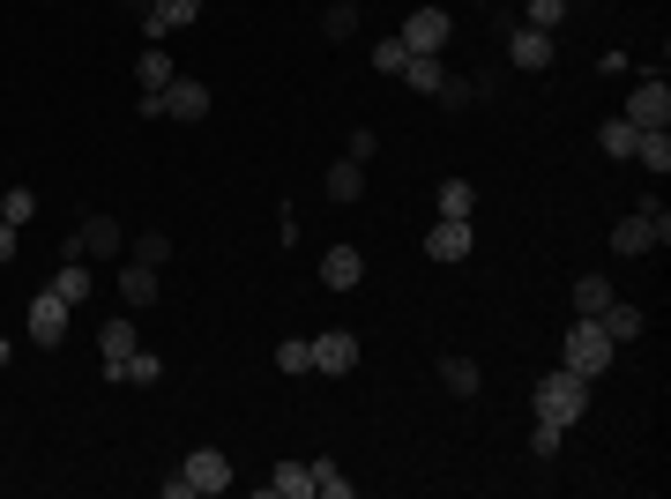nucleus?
<instances>
[{
  "instance_id": "f257e3e1",
  "label": "nucleus",
  "mask_w": 671,
  "mask_h": 499,
  "mask_svg": "<svg viewBox=\"0 0 671 499\" xmlns=\"http://www.w3.org/2000/svg\"><path fill=\"white\" fill-rule=\"evenodd\" d=\"M530 411L552 417V425H582L589 417V380L575 373V366H552V373H538V388H530Z\"/></svg>"
},
{
  "instance_id": "f03ea898",
  "label": "nucleus",
  "mask_w": 671,
  "mask_h": 499,
  "mask_svg": "<svg viewBox=\"0 0 671 499\" xmlns=\"http://www.w3.org/2000/svg\"><path fill=\"white\" fill-rule=\"evenodd\" d=\"M612 358H620V343L597 329V321H575V329H567V351H560V366H575L582 380H597L604 366H612Z\"/></svg>"
},
{
  "instance_id": "7ed1b4c3",
  "label": "nucleus",
  "mask_w": 671,
  "mask_h": 499,
  "mask_svg": "<svg viewBox=\"0 0 671 499\" xmlns=\"http://www.w3.org/2000/svg\"><path fill=\"white\" fill-rule=\"evenodd\" d=\"M120 253H127V239L113 216H83V231L60 239V261H120Z\"/></svg>"
},
{
  "instance_id": "20e7f679",
  "label": "nucleus",
  "mask_w": 671,
  "mask_h": 499,
  "mask_svg": "<svg viewBox=\"0 0 671 499\" xmlns=\"http://www.w3.org/2000/svg\"><path fill=\"white\" fill-rule=\"evenodd\" d=\"M396 38H403V52H448V38H456V15L425 0V8H411V15H403V31H396Z\"/></svg>"
},
{
  "instance_id": "39448f33",
  "label": "nucleus",
  "mask_w": 671,
  "mask_h": 499,
  "mask_svg": "<svg viewBox=\"0 0 671 499\" xmlns=\"http://www.w3.org/2000/svg\"><path fill=\"white\" fill-rule=\"evenodd\" d=\"M507 60L522 68V75H545L552 60H560V45H552V31H530V23H515V31H501Z\"/></svg>"
},
{
  "instance_id": "423d86ee",
  "label": "nucleus",
  "mask_w": 671,
  "mask_h": 499,
  "mask_svg": "<svg viewBox=\"0 0 671 499\" xmlns=\"http://www.w3.org/2000/svg\"><path fill=\"white\" fill-rule=\"evenodd\" d=\"M179 477L195 485V499H216V492H232V455L224 448H195V455L179 462Z\"/></svg>"
},
{
  "instance_id": "0eeeda50",
  "label": "nucleus",
  "mask_w": 671,
  "mask_h": 499,
  "mask_svg": "<svg viewBox=\"0 0 671 499\" xmlns=\"http://www.w3.org/2000/svg\"><path fill=\"white\" fill-rule=\"evenodd\" d=\"M157 105H165V120L195 127V120H210V83H195V75H172V83L157 90Z\"/></svg>"
},
{
  "instance_id": "6e6552de",
  "label": "nucleus",
  "mask_w": 671,
  "mask_h": 499,
  "mask_svg": "<svg viewBox=\"0 0 671 499\" xmlns=\"http://www.w3.org/2000/svg\"><path fill=\"white\" fill-rule=\"evenodd\" d=\"M620 120H634V127H664L671 120V83L664 75H641V83L627 90V112Z\"/></svg>"
},
{
  "instance_id": "1a4fd4ad",
  "label": "nucleus",
  "mask_w": 671,
  "mask_h": 499,
  "mask_svg": "<svg viewBox=\"0 0 671 499\" xmlns=\"http://www.w3.org/2000/svg\"><path fill=\"white\" fill-rule=\"evenodd\" d=\"M68 313H75V306H68V298L45 284V292L31 298V343H38V351H52V343L68 335Z\"/></svg>"
},
{
  "instance_id": "9d476101",
  "label": "nucleus",
  "mask_w": 671,
  "mask_h": 499,
  "mask_svg": "<svg viewBox=\"0 0 671 499\" xmlns=\"http://www.w3.org/2000/svg\"><path fill=\"white\" fill-rule=\"evenodd\" d=\"M314 373H329V380L358 373V335H351V329H329V335H314Z\"/></svg>"
},
{
  "instance_id": "9b49d317",
  "label": "nucleus",
  "mask_w": 671,
  "mask_h": 499,
  "mask_svg": "<svg viewBox=\"0 0 671 499\" xmlns=\"http://www.w3.org/2000/svg\"><path fill=\"white\" fill-rule=\"evenodd\" d=\"M470 247H478L470 216H433V231H425V253H433V261H470Z\"/></svg>"
},
{
  "instance_id": "f8f14e48",
  "label": "nucleus",
  "mask_w": 671,
  "mask_h": 499,
  "mask_svg": "<svg viewBox=\"0 0 671 499\" xmlns=\"http://www.w3.org/2000/svg\"><path fill=\"white\" fill-rule=\"evenodd\" d=\"M321 284H329V292H358V284H366V253L351 247V239H336V247L321 253Z\"/></svg>"
},
{
  "instance_id": "ddd939ff",
  "label": "nucleus",
  "mask_w": 671,
  "mask_h": 499,
  "mask_svg": "<svg viewBox=\"0 0 671 499\" xmlns=\"http://www.w3.org/2000/svg\"><path fill=\"white\" fill-rule=\"evenodd\" d=\"M195 15H202V0H150V8H142V38L157 45V38H172V31H187Z\"/></svg>"
},
{
  "instance_id": "4468645a",
  "label": "nucleus",
  "mask_w": 671,
  "mask_h": 499,
  "mask_svg": "<svg viewBox=\"0 0 671 499\" xmlns=\"http://www.w3.org/2000/svg\"><path fill=\"white\" fill-rule=\"evenodd\" d=\"M97 351H105V380H113V388H120V366L127 358H134V351H142V335H134V321H105V329H97Z\"/></svg>"
},
{
  "instance_id": "2eb2a0df",
  "label": "nucleus",
  "mask_w": 671,
  "mask_h": 499,
  "mask_svg": "<svg viewBox=\"0 0 671 499\" xmlns=\"http://www.w3.org/2000/svg\"><path fill=\"white\" fill-rule=\"evenodd\" d=\"M396 83H411V90H419V97H440V83H448V68H440V52H411Z\"/></svg>"
},
{
  "instance_id": "dca6fc26",
  "label": "nucleus",
  "mask_w": 671,
  "mask_h": 499,
  "mask_svg": "<svg viewBox=\"0 0 671 499\" xmlns=\"http://www.w3.org/2000/svg\"><path fill=\"white\" fill-rule=\"evenodd\" d=\"M120 298H127V306H157V269L127 253V261H120Z\"/></svg>"
},
{
  "instance_id": "f3484780",
  "label": "nucleus",
  "mask_w": 671,
  "mask_h": 499,
  "mask_svg": "<svg viewBox=\"0 0 671 499\" xmlns=\"http://www.w3.org/2000/svg\"><path fill=\"white\" fill-rule=\"evenodd\" d=\"M634 165L657 171V179L671 171V134H664V127H641V134H634Z\"/></svg>"
},
{
  "instance_id": "a211bd4d",
  "label": "nucleus",
  "mask_w": 671,
  "mask_h": 499,
  "mask_svg": "<svg viewBox=\"0 0 671 499\" xmlns=\"http://www.w3.org/2000/svg\"><path fill=\"white\" fill-rule=\"evenodd\" d=\"M612 247H620V253H649V247H664V239H657V224L634 209V216H620V224H612Z\"/></svg>"
},
{
  "instance_id": "6ab92c4d",
  "label": "nucleus",
  "mask_w": 671,
  "mask_h": 499,
  "mask_svg": "<svg viewBox=\"0 0 671 499\" xmlns=\"http://www.w3.org/2000/svg\"><path fill=\"white\" fill-rule=\"evenodd\" d=\"M597 329L612 335V343H634V335H641V306H627V298L612 292V306L597 313Z\"/></svg>"
},
{
  "instance_id": "aec40b11",
  "label": "nucleus",
  "mask_w": 671,
  "mask_h": 499,
  "mask_svg": "<svg viewBox=\"0 0 671 499\" xmlns=\"http://www.w3.org/2000/svg\"><path fill=\"white\" fill-rule=\"evenodd\" d=\"M575 321H597V313H604V306H612V284H604V276H575Z\"/></svg>"
},
{
  "instance_id": "412c9836",
  "label": "nucleus",
  "mask_w": 671,
  "mask_h": 499,
  "mask_svg": "<svg viewBox=\"0 0 671 499\" xmlns=\"http://www.w3.org/2000/svg\"><path fill=\"white\" fill-rule=\"evenodd\" d=\"M269 492L276 499H306L314 492V470H306V462H276V470H269Z\"/></svg>"
},
{
  "instance_id": "4be33fe9",
  "label": "nucleus",
  "mask_w": 671,
  "mask_h": 499,
  "mask_svg": "<svg viewBox=\"0 0 671 499\" xmlns=\"http://www.w3.org/2000/svg\"><path fill=\"white\" fill-rule=\"evenodd\" d=\"M358 194H366V165L336 157V165H329V202H358Z\"/></svg>"
},
{
  "instance_id": "5701e85b",
  "label": "nucleus",
  "mask_w": 671,
  "mask_h": 499,
  "mask_svg": "<svg viewBox=\"0 0 671 499\" xmlns=\"http://www.w3.org/2000/svg\"><path fill=\"white\" fill-rule=\"evenodd\" d=\"M433 209H440V216H478V187H470V179H440Z\"/></svg>"
},
{
  "instance_id": "b1692460",
  "label": "nucleus",
  "mask_w": 671,
  "mask_h": 499,
  "mask_svg": "<svg viewBox=\"0 0 671 499\" xmlns=\"http://www.w3.org/2000/svg\"><path fill=\"white\" fill-rule=\"evenodd\" d=\"M440 380H448V395H478V388H485V373H478V358H456V351L440 358Z\"/></svg>"
},
{
  "instance_id": "393cba45",
  "label": "nucleus",
  "mask_w": 671,
  "mask_h": 499,
  "mask_svg": "<svg viewBox=\"0 0 671 499\" xmlns=\"http://www.w3.org/2000/svg\"><path fill=\"white\" fill-rule=\"evenodd\" d=\"M134 83H142V90H165V83H172L165 45H142V52H134Z\"/></svg>"
},
{
  "instance_id": "a878e982",
  "label": "nucleus",
  "mask_w": 671,
  "mask_h": 499,
  "mask_svg": "<svg viewBox=\"0 0 671 499\" xmlns=\"http://www.w3.org/2000/svg\"><path fill=\"white\" fill-rule=\"evenodd\" d=\"M276 373H314V335H284V343H276Z\"/></svg>"
},
{
  "instance_id": "bb28decb",
  "label": "nucleus",
  "mask_w": 671,
  "mask_h": 499,
  "mask_svg": "<svg viewBox=\"0 0 671 499\" xmlns=\"http://www.w3.org/2000/svg\"><path fill=\"white\" fill-rule=\"evenodd\" d=\"M120 380L127 388H157V380H165V358H157V351H134V358L120 366Z\"/></svg>"
},
{
  "instance_id": "cd10ccee",
  "label": "nucleus",
  "mask_w": 671,
  "mask_h": 499,
  "mask_svg": "<svg viewBox=\"0 0 671 499\" xmlns=\"http://www.w3.org/2000/svg\"><path fill=\"white\" fill-rule=\"evenodd\" d=\"M634 134H641L634 120H604L597 127V150H604V157H634Z\"/></svg>"
},
{
  "instance_id": "c85d7f7f",
  "label": "nucleus",
  "mask_w": 671,
  "mask_h": 499,
  "mask_svg": "<svg viewBox=\"0 0 671 499\" xmlns=\"http://www.w3.org/2000/svg\"><path fill=\"white\" fill-rule=\"evenodd\" d=\"M306 470H314V492H321V499H351V477H343L329 455H314Z\"/></svg>"
},
{
  "instance_id": "c756f323",
  "label": "nucleus",
  "mask_w": 671,
  "mask_h": 499,
  "mask_svg": "<svg viewBox=\"0 0 671 499\" xmlns=\"http://www.w3.org/2000/svg\"><path fill=\"white\" fill-rule=\"evenodd\" d=\"M0 216H8V224L23 231V224L38 216V194H31V187H0Z\"/></svg>"
},
{
  "instance_id": "7c9ffc66",
  "label": "nucleus",
  "mask_w": 671,
  "mask_h": 499,
  "mask_svg": "<svg viewBox=\"0 0 671 499\" xmlns=\"http://www.w3.org/2000/svg\"><path fill=\"white\" fill-rule=\"evenodd\" d=\"M560 448H567V425H552V417H538V425H530V455H538V462H552Z\"/></svg>"
},
{
  "instance_id": "2f4dec72",
  "label": "nucleus",
  "mask_w": 671,
  "mask_h": 499,
  "mask_svg": "<svg viewBox=\"0 0 671 499\" xmlns=\"http://www.w3.org/2000/svg\"><path fill=\"white\" fill-rule=\"evenodd\" d=\"M127 253H134V261H150V269H165V261H172V239H165V231H134V239H127Z\"/></svg>"
},
{
  "instance_id": "473e14b6",
  "label": "nucleus",
  "mask_w": 671,
  "mask_h": 499,
  "mask_svg": "<svg viewBox=\"0 0 671 499\" xmlns=\"http://www.w3.org/2000/svg\"><path fill=\"white\" fill-rule=\"evenodd\" d=\"M52 292L68 298V306H75V298H90V261H60V276H52Z\"/></svg>"
},
{
  "instance_id": "72a5a7b5",
  "label": "nucleus",
  "mask_w": 671,
  "mask_h": 499,
  "mask_svg": "<svg viewBox=\"0 0 671 499\" xmlns=\"http://www.w3.org/2000/svg\"><path fill=\"white\" fill-rule=\"evenodd\" d=\"M478 97H485V83H470V75H448V83H440V105H448V112H470Z\"/></svg>"
},
{
  "instance_id": "f704fd0d",
  "label": "nucleus",
  "mask_w": 671,
  "mask_h": 499,
  "mask_svg": "<svg viewBox=\"0 0 671 499\" xmlns=\"http://www.w3.org/2000/svg\"><path fill=\"white\" fill-rule=\"evenodd\" d=\"M567 15H575V0H530V15H522V23H530V31H560Z\"/></svg>"
},
{
  "instance_id": "c9c22d12",
  "label": "nucleus",
  "mask_w": 671,
  "mask_h": 499,
  "mask_svg": "<svg viewBox=\"0 0 671 499\" xmlns=\"http://www.w3.org/2000/svg\"><path fill=\"white\" fill-rule=\"evenodd\" d=\"M403 60H411V52H403V38H380L374 52H366V68H374V75H403Z\"/></svg>"
},
{
  "instance_id": "e433bc0d",
  "label": "nucleus",
  "mask_w": 671,
  "mask_h": 499,
  "mask_svg": "<svg viewBox=\"0 0 671 499\" xmlns=\"http://www.w3.org/2000/svg\"><path fill=\"white\" fill-rule=\"evenodd\" d=\"M321 31H329V38H351V31H358V0H336L329 15H321Z\"/></svg>"
},
{
  "instance_id": "4c0bfd02",
  "label": "nucleus",
  "mask_w": 671,
  "mask_h": 499,
  "mask_svg": "<svg viewBox=\"0 0 671 499\" xmlns=\"http://www.w3.org/2000/svg\"><path fill=\"white\" fill-rule=\"evenodd\" d=\"M374 150H380V134H374V127H351V150H343V157H351V165H366Z\"/></svg>"
},
{
  "instance_id": "58836bf2",
  "label": "nucleus",
  "mask_w": 671,
  "mask_h": 499,
  "mask_svg": "<svg viewBox=\"0 0 671 499\" xmlns=\"http://www.w3.org/2000/svg\"><path fill=\"white\" fill-rule=\"evenodd\" d=\"M15 247H23V239H15V224H8V216H0V269H8V261H15Z\"/></svg>"
},
{
  "instance_id": "ea45409f",
  "label": "nucleus",
  "mask_w": 671,
  "mask_h": 499,
  "mask_svg": "<svg viewBox=\"0 0 671 499\" xmlns=\"http://www.w3.org/2000/svg\"><path fill=\"white\" fill-rule=\"evenodd\" d=\"M8 358H15V351H8V335H0V366H8Z\"/></svg>"
}]
</instances>
